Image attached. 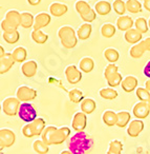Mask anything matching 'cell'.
I'll list each match as a JSON object with an SVG mask.
<instances>
[{
	"label": "cell",
	"mask_w": 150,
	"mask_h": 154,
	"mask_svg": "<svg viewBox=\"0 0 150 154\" xmlns=\"http://www.w3.org/2000/svg\"><path fill=\"white\" fill-rule=\"evenodd\" d=\"M67 147L72 154H86L93 147V139L84 131L77 132L69 138Z\"/></svg>",
	"instance_id": "6da1fadb"
},
{
	"label": "cell",
	"mask_w": 150,
	"mask_h": 154,
	"mask_svg": "<svg viewBox=\"0 0 150 154\" xmlns=\"http://www.w3.org/2000/svg\"><path fill=\"white\" fill-rule=\"evenodd\" d=\"M58 36L61 40V45L66 49H72L78 43V36L72 26H62L58 32Z\"/></svg>",
	"instance_id": "7a4b0ae2"
},
{
	"label": "cell",
	"mask_w": 150,
	"mask_h": 154,
	"mask_svg": "<svg viewBox=\"0 0 150 154\" xmlns=\"http://www.w3.org/2000/svg\"><path fill=\"white\" fill-rule=\"evenodd\" d=\"M21 26V14L17 11H9L5 18L1 21L3 32H14Z\"/></svg>",
	"instance_id": "3957f363"
},
{
	"label": "cell",
	"mask_w": 150,
	"mask_h": 154,
	"mask_svg": "<svg viewBox=\"0 0 150 154\" xmlns=\"http://www.w3.org/2000/svg\"><path fill=\"white\" fill-rule=\"evenodd\" d=\"M18 116H19L23 122L30 124V122H34L37 118V111L34 108V106L31 105L30 103H22L21 105H20Z\"/></svg>",
	"instance_id": "277c9868"
},
{
	"label": "cell",
	"mask_w": 150,
	"mask_h": 154,
	"mask_svg": "<svg viewBox=\"0 0 150 154\" xmlns=\"http://www.w3.org/2000/svg\"><path fill=\"white\" fill-rule=\"evenodd\" d=\"M20 108V100L15 97H9L4 99L2 103V110L5 115L7 116H15L18 114Z\"/></svg>",
	"instance_id": "5b68a950"
},
{
	"label": "cell",
	"mask_w": 150,
	"mask_h": 154,
	"mask_svg": "<svg viewBox=\"0 0 150 154\" xmlns=\"http://www.w3.org/2000/svg\"><path fill=\"white\" fill-rule=\"evenodd\" d=\"M16 135L10 129H1L0 130V147L1 149L9 148L15 143Z\"/></svg>",
	"instance_id": "8992f818"
},
{
	"label": "cell",
	"mask_w": 150,
	"mask_h": 154,
	"mask_svg": "<svg viewBox=\"0 0 150 154\" xmlns=\"http://www.w3.org/2000/svg\"><path fill=\"white\" fill-rule=\"evenodd\" d=\"M37 91L30 87L22 86L18 88L17 90V98L22 103H28L31 100H34L37 97Z\"/></svg>",
	"instance_id": "52a82bcc"
},
{
	"label": "cell",
	"mask_w": 150,
	"mask_h": 154,
	"mask_svg": "<svg viewBox=\"0 0 150 154\" xmlns=\"http://www.w3.org/2000/svg\"><path fill=\"white\" fill-rule=\"evenodd\" d=\"M87 114L84 112H78L75 114L74 118H72V127L76 132H82L85 130L87 126Z\"/></svg>",
	"instance_id": "ba28073f"
},
{
	"label": "cell",
	"mask_w": 150,
	"mask_h": 154,
	"mask_svg": "<svg viewBox=\"0 0 150 154\" xmlns=\"http://www.w3.org/2000/svg\"><path fill=\"white\" fill-rule=\"evenodd\" d=\"M65 76L69 84L76 85L80 82L81 79H82V72L78 70L76 66H68L65 69Z\"/></svg>",
	"instance_id": "9c48e42d"
},
{
	"label": "cell",
	"mask_w": 150,
	"mask_h": 154,
	"mask_svg": "<svg viewBox=\"0 0 150 154\" xmlns=\"http://www.w3.org/2000/svg\"><path fill=\"white\" fill-rule=\"evenodd\" d=\"M70 135V130L67 127H61L55 131L51 138V145H60L63 141H65Z\"/></svg>",
	"instance_id": "30bf717a"
},
{
	"label": "cell",
	"mask_w": 150,
	"mask_h": 154,
	"mask_svg": "<svg viewBox=\"0 0 150 154\" xmlns=\"http://www.w3.org/2000/svg\"><path fill=\"white\" fill-rule=\"evenodd\" d=\"M133 115L137 119H144L146 118L150 113V108L148 107V103L146 101H140L133 107Z\"/></svg>",
	"instance_id": "8fae6325"
},
{
	"label": "cell",
	"mask_w": 150,
	"mask_h": 154,
	"mask_svg": "<svg viewBox=\"0 0 150 154\" xmlns=\"http://www.w3.org/2000/svg\"><path fill=\"white\" fill-rule=\"evenodd\" d=\"M144 130V122L141 119H134L132 122H130L127 129V134L130 137H137L141 132Z\"/></svg>",
	"instance_id": "7c38bea8"
},
{
	"label": "cell",
	"mask_w": 150,
	"mask_h": 154,
	"mask_svg": "<svg viewBox=\"0 0 150 154\" xmlns=\"http://www.w3.org/2000/svg\"><path fill=\"white\" fill-rule=\"evenodd\" d=\"M15 59L12 53H7L3 57L0 58V74H4L9 72L15 63Z\"/></svg>",
	"instance_id": "4fadbf2b"
},
{
	"label": "cell",
	"mask_w": 150,
	"mask_h": 154,
	"mask_svg": "<svg viewBox=\"0 0 150 154\" xmlns=\"http://www.w3.org/2000/svg\"><path fill=\"white\" fill-rule=\"evenodd\" d=\"M37 70H38V64L34 60H30V61L24 62L21 66L22 74L25 77H28V78L30 77H34L37 73Z\"/></svg>",
	"instance_id": "5bb4252c"
},
{
	"label": "cell",
	"mask_w": 150,
	"mask_h": 154,
	"mask_svg": "<svg viewBox=\"0 0 150 154\" xmlns=\"http://www.w3.org/2000/svg\"><path fill=\"white\" fill-rule=\"evenodd\" d=\"M51 16L46 13H40L36 16L35 18V23H34V30H41L42 28H45L51 22Z\"/></svg>",
	"instance_id": "9a60e30c"
},
{
	"label": "cell",
	"mask_w": 150,
	"mask_h": 154,
	"mask_svg": "<svg viewBox=\"0 0 150 154\" xmlns=\"http://www.w3.org/2000/svg\"><path fill=\"white\" fill-rule=\"evenodd\" d=\"M142 33L137 31V29H130L125 33V40L128 43L131 45H137V43L141 42L142 40Z\"/></svg>",
	"instance_id": "2e32d148"
},
{
	"label": "cell",
	"mask_w": 150,
	"mask_h": 154,
	"mask_svg": "<svg viewBox=\"0 0 150 154\" xmlns=\"http://www.w3.org/2000/svg\"><path fill=\"white\" fill-rule=\"evenodd\" d=\"M133 24H134L133 20L129 16H121L116 20V26H118L119 30L123 31V32H127L128 30L132 29Z\"/></svg>",
	"instance_id": "e0dca14e"
},
{
	"label": "cell",
	"mask_w": 150,
	"mask_h": 154,
	"mask_svg": "<svg viewBox=\"0 0 150 154\" xmlns=\"http://www.w3.org/2000/svg\"><path fill=\"white\" fill-rule=\"evenodd\" d=\"M122 89L127 93H130L134 91L137 87V79L134 76H127L125 77L122 82Z\"/></svg>",
	"instance_id": "ac0fdd59"
},
{
	"label": "cell",
	"mask_w": 150,
	"mask_h": 154,
	"mask_svg": "<svg viewBox=\"0 0 150 154\" xmlns=\"http://www.w3.org/2000/svg\"><path fill=\"white\" fill-rule=\"evenodd\" d=\"M67 7L64 3L55 2L49 7V12L53 16L55 17H61V16L65 15L67 13Z\"/></svg>",
	"instance_id": "d6986e66"
},
{
	"label": "cell",
	"mask_w": 150,
	"mask_h": 154,
	"mask_svg": "<svg viewBox=\"0 0 150 154\" xmlns=\"http://www.w3.org/2000/svg\"><path fill=\"white\" fill-rule=\"evenodd\" d=\"M102 119L103 122L108 127H112V126H116V122H118V114L113 111H105L103 113L102 116Z\"/></svg>",
	"instance_id": "ffe728a7"
},
{
	"label": "cell",
	"mask_w": 150,
	"mask_h": 154,
	"mask_svg": "<svg viewBox=\"0 0 150 154\" xmlns=\"http://www.w3.org/2000/svg\"><path fill=\"white\" fill-rule=\"evenodd\" d=\"M91 32H93V26L90 23H84L79 28L78 32H77V36L80 40H86L89 38Z\"/></svg>",
	"instance_id": "44dd1931"
},
{
	"label": "cell",
	"mask_w": 150,
	"mask_h": 154,
	"mask_svg": "<svg viewBox=\"0 0 150 154\" xmlns=\"http://www.w3.org/2000/svg\"><path fill=\"white\" fill-rule=\"evenodd\" d=\"M97 108V103L91 98H84L81 103V111L85 114H91Z\"/></svg>",
	"instance_id": "7402d4cb"
},
{
	"label": "cell",
	"mask_w": 150,
	"mask_h": 154,
	"mask_svg": "<svg viewBox=\"0 0 150 154\" xmlns=\"http://www.w3.org/2000/svg\"><path fill=\"white\" fill-rule=\"evenodd\" d=\"M95 10H96V12H97V14H99V15H102V16L108 15V14L110 13V11H111V5H110L108 1L102 0V1H99V2L96 5Z\"/></svg>",
	"instance_id": "603a6c76"
},
{
	"label": "cell",
	"mask_w": 150,
	"mask_h": 154,
	"mask_svg": "<svg viewBox=\"0 0 150 154\" xmlns=\"http://www.w3.org/2000/svg\"><path fill=\"white\" fill-rule=\"evenodd\" d=\"M31 126H32L33 130H34V133H35V136H38V135H41L42 132L44 131L45 129V122L43 118H36L34 122H30Z\"/></svg>",
	"instance_id": "cb8c5ba5"
},
{
	"label": "cell",
	"mask_w": 150,
	"mask_h": 154,
	"mask_svg": "<svg viewBox=\"0 0 150 154\" xmlns=\"http://www.w3.org/2000/svg\"><path fill=\"white\" fill-rule=\"evenodd\" d=\"M35 23V18L31 13L24 12L21 13V26L24 29H30L34 26Z\"/></svg>",
	"instance_id": "d4e9b609"
},
{
	"label": "cell",
	"mask_w": 150,
	"mask_h": 154,
	"mask_svg": "<svg viewBox=\"0 0 150 154\" xmlns=\"http://www.w3.org/2000/svg\"><path fill=\"white\" fill-rule=\"evenodd\" d=\"M95 68V62L90 57H84L80 61V70L84 73H90Z\"/></svg>",
	"instance_id": "484cf974"
},
{
	"label": "cell",
	"mask_w": 150,
	"mask_h": 154,
	"mask_svg": "<svg viewBox=\"0 0 150 154\" xmlns=\"http://www.w3.org/2000/svg\"><path fill=\"white\" fill-rule=\"evenodd\" d=\"M32 38L38 45H43L49 40V35L43 33L41 30H34L32 32Z\"/></svg>",
	"instance_id": "4316f807"
},
{
	"label": "cell",
	"mask_w": 150,
	"mask_h": 154,
	"mask_svg": "<svg viewBox=\"0 0 150 154\" xmlns=\"http://www.w3.org/2000/svg\"><path fill=\"white\" fill-rule=\"evenodd\" d=\"M57 129L58 128H56V127H54V126L46 127V128L44 129V131L42 132L41 136H42V140L44 141L46 145H49V146L51 145V138H53L54 133H55V131L57 130Z\"/></svg>",
	"instance_id": "83f0119b"
},
{
	"label": "cell",
	"mask_w": 150,
	"mask_h": 154,
	"mask_svg": "<svg viewBox=\"0 0 150 154\" xmlns=\"http://www.w3.org/2000/svg\"><path fill=\"white\" fill-rule=\"evenodd\" d=\"M145 52H146V49H145V47H144V43H143V41H141V42L134 45L130 49V56L132 58H141Z\"/></svg>",
	"instance_id": "f1b7e54d"
},
{
	"label": "cell",
	"mask_w": 150,
	"mask_h": 154,
	"mask_svg": "<svg viewBox=\"0 0 150 154\" xmlns=\"http://www.w3.org/2000/svg\"><path fill=\"white\" fill-rule=\"evenodd\" d=\"M118 114V122H116V126L119 128H125L127 125L130 122V113L126 111L119 112Z\"/></svg>",
	"instance_id": "f546056e"
},
{
	"label": "cell",
	"mask_w": 150,
	"mask_h": 154,
	"mask_svg": "<svg viewBox=\"0 0 150 154\" xmlns=\"http://www.w3.org/2000/svg\"><path fill=\"white\" fill-rule=\"evenodd\" d=\"M12 54H13V57H14V59H15V61L20 62V63L23 62V61H25L26 56H28V52H26V50L22 47L16 48Z\"/></svg>",
	"instance_id": "4dcf8cb0"
},
{
	"label": "cell",
	"mask_w": 150,
	"mask_h": 154,
	"mask_svg": "<svg viewBox=\"0 0 150 154\" xmlns=\"http://www.w3.org/2000/svg\"><path fill=\"white\" fill-rule=\"evenodd\" d=\"M2 37L7 43L14 45V43L18 42V40L20 39V33L18 32V30L14 31V32H3Z\"/></svg>",
	"instance_id": "1f68e13d"
},
{
	"label": "cell",
	"mask_w": 150,
	"mask_h": 154,
	"mask_svg": "<svg viewBox=\"0 0 150 154\" xmlns=\"http://www.w3.org/2000/svg\"><path fill=\"white\" fill-rule=\"evenodd\" d=\"M122 151H123V145L120 140L114 139V140L110 141L107 154H121Z\"/></svg>",
	"instance_id": "d6a6232c"
},
{
	"label": "cell",
	"mask_w": 150,
	"mask_h": 154,
	"mask_svg": "<svg viewBox=\"0 0 150 154\" xmlns=\"http://www.w3.org/2000/svg\"><path fill=\"white\" fill-rule=\"evenodd\" d=\"M126 9L130 13L137 14L142 12V5L139 0H128L126 2Z\"/></svg>",
	"instance_id": "836d02e7"
},
{
	"label": "cell",
	"mask_w": 150,
	"mask_h": 154,
	"mask_svg": "<svg viewBox=\"0 0 150 154\" xmlns=\"http://www.w3.org/2000/svg\"><path fill=\"white\" fill-rule=\"evenodd\" d=\"M100 96L104 99H108V100H112L118 97V92L112 88H104L100 91Z\"/></svg>",
	"instance_id": "e575fe53"
},
{
	"label": "cell",
	"mask_w": 150,
	"mask_h": 154,
	"mask_svg": "<svg viewBox=\"0 0 150 154\" xmlns=\"http://www.w3.org/2000/svg\"><path fill=\"white\" fill-rule=\"evenodd\" d=\"M33 148H34L35 152L38 154H46L47 152L49 151V145H46L42 139H40V140H35L34 145H33Z\"/></svg>",
	"instance_id": "d590c367"
},
{
	"label": "cell",
	"mask_w": 150,
	"mask_h": 154,
	"mask_svg": "<svg viewBox=\"0 0 150 154\" xmlns=\"http://www.w3.org/2000/svg\"><path fill=\"white\" fill-rule=\"evenodd\" d=\"M68 96H69V100L74 103H82V100L84 99V95H83L82 91H80L79 89H74V90L69 91Z\"/></svg>",
	"instance_id": "8d00e7d4"
},
{
	"label": "cell",
	"mask_w": 150,
	"mask_h": 154,
	"mask_svg": "<svg viewBox=\"0 0 150 154\" xmlns=\"http://www.w3.org/2000/svg\"><path fill=\"white\" fill-rule=\"evenodd\" d=\"M104 56H105V58L110 62V63H114V62H116L119 60L120 54H119V52L116 51V49H111V48H109V49L105 50V52H104Z\"/></svg>",
	"instance_id": "74e56055"
},
{
	"label": "cell",
	"mask_w": 150,
	"mask_h": 154,
	"mask_svg": "<svg viewBox=\"0 0 150 154\" xmlns=\"http://www.w3.org/2000/svg\"><path fill=\"white\" fill-rule=\"evenodd\" d=\"M101 33L102 36L105 37V38H111L116 34V28L111 23H105L101 28Z\"/></svg>",
	"instance_id": "f35d334b"
},
{
	"label": "cell",
	"mask_w": 150,
	"mask_h": 154,
	"mask_svg": "<svg viewBox=\"0 0 150 154\" xmlns=\"http://www.w3.org/2000/svg\"><path fill=\"white\" fill-rule=\"evenodd\" d=\"M134 26H135V29L137 31L144 34V33H147L148 32V29H149V26L147 23V20L145 18H137L134 22Z\"/></svg>",
	"instance_id": "ab89813d"
},
{
	"label": "cell",
	"mask_w": 150,
	"mask_h": 154,
	"mask_svg": "<svg viewBox=\"0 0 150 154\" xmlns=\"http://www.w3.org/2000/svg\"><path fill=\"white\" fill-rule=\"evenodd\" d=\"M107 80V84L108 86L110 87V88H116V87H118L119 85L122 84L123 79H122V75L120 74V73H116L114 75H112L111 77H109Z\"/></svg>",
	"instance_id": "60d3db41"
},
{
	"label": "cell",
	"mask_w": 150,
	"mask_h": 154,
	"mask_svg": "<svg viewBox=\"0 0 150 154\" xmlns=\"http://www.w3.org/2000/svg\"><path fill=\"white\" fill-rule=\"evenodd\" d=\"M113 11L116 12L118 15H124L126 12V2H124L123 0H116L113 2Z\"/></svg>",
	"instance_id": "b9f144b4"
},
{
	"label": "cell",
	"mask_w": 150,
	"mask_h": 154,
	"mask_svg": "<svg viewBox=\"0 0 150 154\" xmlns=\"http://www.w3.org/2000/svg\"><path fill=\"white\" fill-rule=\"evenodd\" d=\"M96 13H97L96 10L89 9L86 13H84L83 15H81V18H82L83 21L87 22V23H90V22H93L96 20V17H97V14Z\"/></svg>",
	"instance_id": "7bdbcfd3"
},
{
	"label": "cell",
	"mask_w": 150,
	"mask_h": 154,
	"mask_svg": "<svg viewBox=\"0 0 150 154\" xmlns=\"http://www.w3.org/2000/svg\"><path fill=\"white\" fill-rule=\"evenodd\" d=\"M137 97L141 101H146L150 98V92L146 88H137Z\"/></svg>",
	"instance_id": "ee69618b"
},
{
	"label": "cell",
	"mask_w": 150,
	"mask_h": 154,
	"mask_svg": "<svg viewBox=\"0 0 150 154\" xmlns=\"http://www.w3.org/2000/svg\"><path fill=\"white\" fill-rule=\"evenodd\" d=\"M89 9H91V8L89 7V5L86 2V1L80 0V1H78V2L76 3V11L80 14V16L83 15L84 13H86Z\"/></svg>",
	"instance_id": "f6af8a7d"
},
{
	"label": "cell",
	"mask_w": 150,
	"mask_h": 154,
	"mask_svg": "<svg viewBox=\"0 0 150 154\" xmlns=\"http://www.w3.org/2000/svg\"><path fill=\"white\" fill-rule=\"evenodd\" d=\"M119 68L114 63H109L105 69V72H104V76H105L106 79H108L109 77H111L112 75H114L116 73H118Z\"/></svg>",
	"instance_id": "bcb514c9"
},
{
	"label": "cell",
	"mask_w": 150,
	"mask_h": 154,
	"mask_svg": "<svg viewBox=\"0 0 150 154\" xmlns=\"http://www.w3.org/2000/svg\"><path fill=\"white\" fill-rule=\"evenodd\" d=\"M22 134H23L25 137H28V138H31V137L35 136L34 130H33V128H32V126H31V124L25 125V126H24L23 128H22Z\"/></svg>",
	"instance_id": "7dc6e473"
},
{
	"label": "cell",
	"mask_w": 150,
	"mask_h": 154,
	"mask_svg": "<svg viewBox=\"0 0 150 154\" xmlns=\"http://www.w3.org/2000/svg\"><path fill=\"white\" fill-rule=\"evenodd\" d=\"M144 75L148 78H150V60L147 62V64L144 68Z\"/></svg>",
	"instance_id": "c3c4849f"
},
{
	"label": "cell",
	"mask_w": 150,
	"mask_h": 154,
	"mask_svg": "<svg viewBox=\"0 0 150 154\" xmlns=\"http://www.w3.org/2000/svg\"><path fill=\"white\" fill-rule=\"evenodd\" d=\"M142 41H143L146 51H150V37L149 38H146L145 40H142Z\"/></svg>",
	"instance_id": "681fc988"
},
{
	"label": "cell",
	"mask_w": 150,
	"mask_h": 154,
	"mask_svg": "<svg viewBox=\"0 0 150 154\" xmlns=\"http://www.w3.org/2000/svg\"><path fill=\"white\" fill-rule=\"evenodd\" d=\"M28 2L31 5H33V7H36V5H38L41 2V0H28Z\"/></svg>",
	"instance_id": "f907efd6"
},
{
	"label": "cell",
	"mask_w": 150,
	"mask_h": 154,
	"mask_svg": "<svg viewBox=\"0 0 150 154\" xmlns=\"http://www.w3.org/2000/svg\"><path fill=\"white\" fill-rule=\"evenodd\" d=\"M144 8L150 12V0H144Z\"/></svg>",
	"instance_id": "816d5d0a"
},
{
	"label": "cell",
	"mask_w": 150,
	"mask_h": 154,
	"mask_svg": "<svg viewBox=\"0 0 150 154\" xmlns=\"http://www.w3.org/2000/svg\"><path fill=\"white\" fill-rule=\"evenodd\" d=\"M145 87H146V89H147V90L150 92V79H149V80H147V82H146Z\"/></svg>",
	"instance_id": "f5cc1de1"
},
{
	"label": "cell",
	"mask_w": 150,
	"mask_h": 154,
	"mask_svg": "<svg viewBox=\"0 0 150 154\" xmlns=\"http://www.w3.org/2000/svg\"><path fill=\"white\" fill-rule=\"evenodd\" d=\"M0 52H1V54H0V58L3 57V56H4L5 54H7V53H4V50H3L2 47H0Z\"/></svg>",
	"instance_id": "db71d44e"
},
{
	"label": "cell",
	"mask_w": 150,
	"mask_h": 154,
	"mask_svg": "<svg viewBox=\"0 0 150 154\" xmlns=\"http://www.w3.org/2000/svg\"><path fill=\"white\" fill-rule=\"evenodd\" d=\"M60 154H72V153L69 151V150H66V151H62Z\"/></svg>",
	"instance_id": "11a10c76"
},
{
	"label": "cell",
	"mask_w": 150,
	"mask_h": 154,
	"mask_svg": "<svg viewBox=\"0 0 150 154\" xmlns=\"http://www.w3.org/2000/svg\"><path fill=\"white\" fill-rule=\"evenodd\" d=\"M147 103H148V107H149V108H150V98H149V99H148Z\"/></svg>",
	"instance_id": "9f6ffc18"
},
{
	"label": "cell",
	"mask_w": 150,
	"mask_h": 154,
	"mask_svg": "<svg viewBox=\"0 0 150 154\" xmlns=\"http://www.w3.org/2000/svg\"><path fill=\"white\" fill-rule=\"evenodd\" d=\"M148 26H149V28H150V18H149V21H148Z\"/></svg>",
	"instance_id": "6f0895ef"
}]
</instances>
